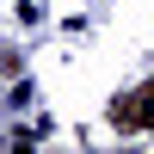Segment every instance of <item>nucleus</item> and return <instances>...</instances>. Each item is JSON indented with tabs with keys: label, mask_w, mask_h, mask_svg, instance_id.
Returning a JSON list of instances; mask_svg holds the SVG:
<instances>
[{
	"label": "nucleus",
	"mask_w": 154,
	"mask_h": 154,
	"mask_svg": "<svg viewBox=\"0 0 154 154\" xmlns=\"http://www.w3.org/2000/svg\"><path fill=\"white\" fill-rule=\"evenodd\" d=\"M111 123H117L123 136H142V130H154V80L130 86V93L111 105Z\"/></svg>",
	"instance_id": "nucleus-1"
}]
</instances>
